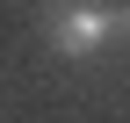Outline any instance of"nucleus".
<instances>
[{
	"label": "nucleus",
	"mask_w": 130,
	"mask_h": 123,
	"mask_svg": "<svg viewBox=\"0 0 130 123\" xmlns=\"http://www.w3.org/2000/svg\"><path fill=\"white\" fill-rule=\"evenodd\" d=\"M130 36V7H94V0H72V7L51 22V43L65 58H94L101 43H116Z\"/></svg>",
	"instance_id": "f257e3e1"
}]
</instances>
